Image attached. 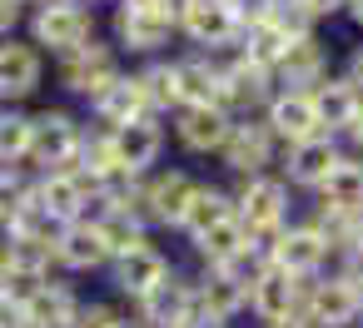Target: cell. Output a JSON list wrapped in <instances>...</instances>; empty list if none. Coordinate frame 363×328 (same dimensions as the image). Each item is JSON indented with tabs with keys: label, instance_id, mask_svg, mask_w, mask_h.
Returning <instances> with one entry per match:
<instances>
[{
	"label": "cell",
	"instance_id": "cell-44",
	"mask_svg": "<svg viewBox=\"0 0 363 328\" xmlns=\"http://www.w3.org/2000/svg\"><path fill=\"white\" fill-rule=\"evenodd\" d=\"M85 6H90V11H95V6H120V0H85Z\"/></svg>",
	"mask_w": 363,
	"mask_h": 328
},
{
	"label": "cell",
	"instance_id": "cell-11",
	"mask_svg": "<svg viewBox=\"0 0 363 328\" xmlns=\"http://www.w3.org/2000/svg\"><path fill=\"white\" fill-rule=\"evenodd\" d=\"M164 120H169L174 145H179L184 154H194V159H219L224 135H229V125H234V115H229L224 105H179V110L164 115Z\"/></svg>",
	"mask_w": 363,
	"mask_h": 328
},
{
	"label": "cell",
	"instance_id": "cell-32",
	"mask_svg": "<svg viewBox=\"0 0 363 328\" xmlns=\"http://www.w3.org/2000/svg\"><path fill=\"white\" fill-rule=\"evenodd\" d=\"M0 159H30V115L16 105L0 110Z\"/></svg>",
	"mask_w": 363,
	"mask_h": 328
},
{
	"label": "cell",
	"instance_id": "cell-13",
	"mask_svg": "<svg viewBox=\"0 0 363 328\" xmlns=\"http://www.w3.org/2000/svg\"><path fill=\"white\" fill-rule=\"evenodd\" d=\"M194 174L189 169H150L140 179V214L150 229H179V214L194 194Z\"/></svg>",
	"mask_w": 363,
	"mask_h": 328
},
{
	"label": "cell",
	"instance_id": "cell-26",
	"mask_svg": "<svg viewBox=\"0 0 363 328\" xmlns=\"http://www.w3.org/2000/svg\"><path fill=\"white\" fill-rule=\"evenodd\" d=\"M80 298H85V293H80L75 283H65V273H50V278H40V283L30 288L26 313H30L35 328H70Z\"/></svg>",
	"mask_w": 363,
	"mask_h": 328
},
{
	"label": "cell",
	"instance_id": "cell-15",
	"mask_svg": "<svg viewBox=\"0 0 363 328\" xmlns=\"http://www.w3.org/2000/svg\"><path fill=\"white\" fill-rule=\"evenodd\" d=\"M174 30L194 50H229L239 40V26H234V16H229L224 0H179Z\"/></svg>",
	"mask_w": 363,
	"mask_h": 328
},
{
	"label": "cell",
	"instance_id": "cell-7",
	"mask_svg": "<svg viewBox=\"0 0 363 328\" xmlns=\"http://www.w3.org/2000/svg\"><path fill=\"white\" fill-rule=\"evenodd\" d=\"M80 140H85V120L70 115L65 105H45V110L30 115V164H35V169L75 164Z\"/></svg>",
	"mask_w": 363,
	"mask_h": 328
},
{
	"label": "cell",
	"instance_id": "cell-43",
	"mask_svg": "<svg viewBox=\"0 0 363 328\" xmlns=\"http://www.w3.org/2000/svg\"><path fill=\"white\" fill-rule=\"evenodd\" d=\"M115 328H140V323H135L130 313H120V323H115Z\"/></svg>",
	"mask_w": 363,
	"mask_h": 328
},
{
	"label": "cell",
	"instance_id": "cell-22",
	"mask_svg": "<svg viewBox=\"0 0 363 328\" xmlns=\"http://www.w3.org/2000/svg\"><path fill=\"white\" fill-rule=\"evenodd\" d=\"M259 115H264V125L274 130L279 149H284V145H294V140L323 135V125H318V110H313V95H308V90H274V95H269V105H264Z\"/></svg>",
	"mask_w": 363,
	"mask_h": 328
},
{
	"label": "cell",
	"instance_id": "cell-5",
	"mask_svg": "<svg viewBox=\"0 0 363 328\" xmlns=\"http://www.w3.org/2000/svg\"><path fill=\"white\" fill-rule=\"evenodd\" d=\"M298 318H308L313 328H358L363 323V298H358V288L338 268H328V273L303 278Z\"/></svg>",
	"mask_w": 363,
	"mask_h": 328
},
{
	"label": "cell",
	"instance_id": "cell-35",
	"mask_svg": "<svg viewBox=\"0 0 363 328\" xmlns=\"http://www.w3.org/2000/svg\"><path fill=\"white\" fill-rule=\"evenodd\" d=\"M26 16H30V6H26V0H0V40H6V35H16V30L26 26Z\"/></svg>",
	"mask_w": 363,
	"mask_h": 328
},
{
	"label": "cell",
	"instance_id": "cell-33",
	"mask_svg": "<svg viewBox=\"0 0 363 328\" xmlns=\"http://www.w3.org/2000/svg\"><path fill=\"white\" fill-rule=\"evenodd\" d=\"M115 323H120V308L105 298H80V308L70 318V328H115Z\"/></svg>",
	"mask_w": 363,
	"mask_h": 328
},
{
	"label": "cell",
	"instance_id": "cell-17",
	"mask_svg": "<svg viewBox=\"0 0 363 328\" xmlns=\"http://www.w3.org/2000/svg\"><path fill=\"white\" fill-rule=\"evenodd\" d=\"M105 135H110V149H115L120 169H130V174H150V169H160L164 145H169V130H164L155 115H145V120H125V125H115V130H105Z\"/></svg>",
	"mask_w": 363,
	"mask_h": 328
},
{
	"label": "cell",
	"instance_id": "cell-25",
	"mask_svg": "<svg viewBox=\"0 0 363 328\" xmlns=\"http://www.w3.org/2000/svg\"><path fill=\"white\" fill-rule=\"evenodd\" d=\"M100 268H110V254H105V244H100L95 224H90V219L65 224V229H60V239H55V273L80 278V273H100Z\"/></svg>",
	"mask_w": 363,
	"mask_h": 328
},
{
	"label": "cell",
	"instance_id": "cell-42",
	"mask_svg": "<svg viewBox=\"0 0 363 328\" xmlns=\"http://www.w3.org/2000/svg\"><path fill=\"white\" fill-rule=\"evenodd\" d=\"M120 6H164V0H120Z\"/></svg>",
	"mask_w": 363,
	"mask_h": 328
},
{
	"label": "cell",
	"instance_id": "cell-38",
	"mask_svg": "<svg viewBox=\"0 0 363 328\" xmlns=\"http://www.w3.org/2000/svg\"><path fill=\"white\" fill-rule=\"evenodd\" d=\"M343 21H348L353 30H363V0H348V6H343Z\"/></svg>",
	"mask_w": 363,
	"mask_h": 328
},
{
	"label": "cell",
	"instance_id": "cell-36",
	"mask_svg": "<svg viewBox=\"0 0 363 328\" xmlns=\"http://www.w3.org/2000/svg\"><path fill=\"white\" fill-rule=\"evenodd\" d=\"M294 6H303V11H308V16H313V21L323 26V21L343 16V6H348V0H294Z\"/></svg>",
	"mask_w": 363,
	"mask_h": 328
},
{
	"label": "cell",
	"instance_id": "cell-37",
	"mask_svg": "<svg viewBox=\"0 0 363 328\" xmlns=\"http://www.w3.org/2000/svg\"><path fill=\"white\" fill-rule=\"evenodd\" d=\"M338 145H343V149H358V154H363V110L353 115V125L343 130V140H338Z\"/></svg>",
	"mask_w": 363,
	"mask_h": 328
},
{
	"label": "cell",
	"instance_id": "cell-27",
	"mask_svg": "<svg viewBox=\"0 0 363 328\" xmlns=\"http://www.w3.org/2000/svg\"><path fill=\"white\" fill-rule=\"evenodd\" d=\"M308 95H313V110H318L323 135L343 140V130H348V125H353V115L363 110V95H358L343 75H328V80H323V85H313Z\"/></svg>",
	"mask_w": 363,
	"mask_h": 328
},
{
	"label": "cell",
	"instance_id": "cell-1",
	"mask_svg": "<svg viewBox=\"0 0 363 328\" xmlns=\"http://www.w3.org/2000/svg\"><path fill=\"white\" fill-rule=\"evenodd\" d=\"M26 40L40 50V55H65L75 45H85L95 35V11L85 6V0H40V6H30L26 16Z\"/></svg>",
	"mask_w": 363,
	"mask_h": 328
},
{
	"label": "cell",
	"instance_id": "cell-3",
	"mask_svg": "<svg viewBox=\"0 0 363 328\" xmlns=\"http://www.w3.org/2000/svg\"><path fill=\"white\" fill-rule=\"evenodd\" d=\"M174 40H179L174 16L160 6H115V16H110V45L120 55L160 60V55H169Z\"/></svg>",
	"mask_w": 363,
	"mask_h": 328
},
{
	"label": "cell",
	"instance_id": "cell-14",
	"mask_svg": "<svg viewBox=\"0 0 363 328\" xmlns=\"http://www.w3.org/2000/svg\"><path fill=\"white\" fill-rule=\"evenodd\" d=\"M343 154V145L333 140V135H308V140H294V145H284L279 149V174H284V184L289 189H318L323 179H328V169H333V159Z\"/></svg>",
	"mask_w": 363,
	"mask_h": 328
},
{
	"label": "cell",
	"instance_id": "cell-31",
	"mask_svg": "<svg viewBox=\"0 0 363 328\" xmlns=\"http://www.w3.org/2000/svg\"><path fill=\"white\" fill-rule=\"evenodd\" d=\"M244 224L239 219H224V224H214V229H204L199 239H189V249H194V259L204 264V268H219V264H229V259H239V249H244Z\"/></svg>",
	"mask_w": 363,
	"mask_h": 328
},
{
	"label": "cell",
	"instance_id": "cell-21",
	"mask_svg": "<svg viewBox=\"0 0 363 328\" xmlns=\"http://www.w3.org/2000/svg\"><path fill=\"white\" fill-rule=\"evenodd\" d=\"M298 293H303V278H294V273L279 268V264H264V268L249 278V313H254L259 323L294 318V313H298Z\"/></svg>",
	"mask_w": 363,
	"mask_h": 328
},
{
	"label": "cell",
	"instance_id": "cell-20",
	"mask_svg": "<svg viewBox=\"0 0 363 328\" xmlns=\"http://www.w3.org/2000/svg\"><path fill=\"white\" fill-rule=\"evenodd\" d=\"M35 199L60 219V224H75L85 219L90 199H95V184L75 169V164H60V169H40L35 174Z\"/></svg>",
	"mask_w": 363,
	"mask_h": 328
},
{
	"label": "cell",
	"instance_id": "cell-6",
	"mask_svg": "<svg viewBox=\"0 0 363 328\" xmlns=\"http://www.w3.org/2000/svg\"><path fill=\"white\" fill-rule=\"evenodd\" d=\"M219 60V105L229 115H259L274 95V75L264 65H254L249 55H239L234 45L229 50H209Z\"/></svg>",
	"mask_w": 363,
	"mask_h": 328
},
{
	"label": "cell",
	"instance_id": "cell-30",
	"mask_svg": "<svg viewBox=\"0 0 363 328\" xmlns=\"http://www.w3.org/2000/svg\"><path fill=\"white\" fill-rule=\"evenodd\" d=\"M289 45H294V35L279 26V16H274V11H269L264 21L244 26V30H239V40H234V50H239V55H249V60H254V65H264V70H274V60H279Z\"/></svg>",
	"mask_w": 363,
	"mask_h": 328
},
{
	"label": "cell",
	"instance_id": "cell-45",
	"mask_svg": "<svg viewBox=\"0 0 363 328\" xmlns=\"http://www.w3.org/2000/svg\"><path fill=\"white\" fill-rule=\"evenodd\" d=\"M6 105H11V100H6V95H0V110H6Z\"/></svg>",
	"mask_w": 363,
	"mask_h": 328
},
{
	"label": "cell",
	"instance_id": "cell-40",
	"mask_svg": "<svg viewBox=\"0 0 363 328\" xmlns=\"http://www.w3.org/2000/svg\"><path fill=\"white\" fill-rule=\"evenodd\" d=\"M259 328H313V323H308V318H298V313H294V318H279V323H259Z\"/></svg>",
	"mask_w": 363,
	"mask_h": 328
},
{
	"label": "cell",
	"instance_id": "cell-28",
	"mask_svg": "<svg viewBox=\"0 0 363 328\" xmlns=\"http://www.w3.org/2000/svg\"><path fill=\"white\" fill-rule=\"evenodd\" d=\"M224 219H234V194L219 189V184H209V179H199L194 194H189V204H184V214H179V229H174V234L199 239L204 229H214V224H224Z\"/></svg>",
	"mask_w": 363,
	"mask_h": 328
},
{
	"label": "cell",
	"instance_id": "cell-12",
	"mask_svg": "<svg viewBox=\"0 0 363 328\" xmlns=\"http://www.w3.org/2000/svg\"><path fill=\"white\" fill-rule=\"evenodd\" d=\"M274 264L289 268L294 278H313V273H328L338 264L333 244L308 224V219H289L279 234H274Z\"/></svg>",
	"mask_w": 363,
	"mask_h": 328
},
{
	"label": "cell",
	"instance_id": "cell-4",
	"mask_svg": "<svg viewBox=\"0 0 363 328\" xmlns=\"http://www.w3.org/2000/svg\"><path fill=\"white\" fill-rule=\"evenodd\" d=\"M120 70H125V55H120L110 40H100V35H90L85 45L55 55V80H60V90L75 95V100H85V105H90Z\"/></svg>",
	"mask_w": 363,
	"mask_h": 328
},
{
	"label": "cell",
	"instance_id": "cell-34",
	"mask_svg": "<svg viewBox=\"0 0 363 328\" xmlns=\"http://www.w3.org/2000/svg\"><path fill=\"white\" fill-rule=\"evenodd\" d=\"M224 6H229V16H234V26L244 30V26H254V21H264L274 6H279V0H224Z\"/></svg>",
	"mask_w": 363,
	"mask_h": 328
},
{
	"label": "cell",
	"instance_id": "cell-39",
	"mask_svg": "<svg viewBox=\"0 0 363 328\" xmlns=\"http://www.w3.org/2000/svg\"><path fill=\"white\" fill-rule=\"evenodd\" d=\"M6 278H11V244L0 234V288H6Z\"/></svg>",
	"mask_w": 363,
	"mask_h": 328
},
{
	"label": "cell",
	"instance_id": "cell-16",
	"mask_svg": "<svg viewBox=\"0 0 363 328\" xmlns=\"http://www.w3.org/2000/svg\"><path fill=\"white\" fill-rule=\"evenodd\" d=\"M274 90H313L333 75V50L323 45V35H298L279 60H274Z\"/></svg>",
	"mask_w": 363,
	"mask_h": 328
},
{
	"label": "cell",
	"instance_id": "cell-8",
	"mask_svg": "<svg viewBox=\"0 0 363 328\" xmlns=\"http://www.w3.org/2000/svg\"><path fill=\"white\" fill-rule=\"evenodd\" d=\"M219 164L234 174V179H249V174H269L279 164V140L274 130L264 125V115H234L229 135H224V149H219Z\"/></svg>",
	"mask_w": 363,
	"mask_h": 328
},
{
	"label": "cell",
	"instance_id": "cell-41",
	"mask_svg": "<svg viewBox=\"0 0 363 328\" xmlns=\"http://www.w3.org/2000/svg\"><path fill=\"white\" fill-rule=\"evenodd\" d=\"M348 249H363V209H358V219H353V244Z\"/></svg>",
	"mask_w": 363,
	"mask_h": 328
},
{
	"label": "cell",
	"instance_id": "cell-23",
	"mask_svg": "<svg viewBox=\"0 0 363 328\" xmlns=\"http://www.w3.org/2000/svg\"><path fill=\"white\" fill-rule=\"evenodd\" d=\"M40 85H45V55L30 40L6 35L0 40V95L16 105V100H30Z\"/></svg>",
	"mask_w": 363,
	"mask_h": 328
},
{
	"label": "cell",
	"instance_id": "cell-10",
	"mask_svg": "<svg viewBox=\"0 0 363 328\" xmlns=\"http://www.w3.org/2000/svg\"><path fill=\"white\" fill-rule=\"evenodd\" d=\"M135 323L140 328H194V273H179L169 268L145 298L130 303Z\"/></svg>",
	"mask_w": 363,
	"mask_h": 328
},
{
	"label": "cell",
	"instance_id": "cell-24",
	"mask_svg": "<svg viewBox=\"0 0 363 328\" xmlns=\"http://www.w3.org/2000/svg\"><path fill=\"white\" fill-rule=\"evenodd\" d=\"M169 80H174V110L179 105H219V60L209 50L169 55Z\"/></svg>",
	"mask_w": 363,
	"mask_h": 328
},
{
	"label": "cell",
	"instance_id": "cell-29",
	"mask_svg": "<svg viewBox=\"0 0 363 328\" xmlns=\"http://www.w3.org/2000/svg\"><path fill=\"white\" fill-rule=\"evenodd\" d=\"M318 204H338V209H363V154L343 149L328 169V179L313 189Z\"/></svg>",
	"mask_w": 363,
	"mask_h": 328
},
{
	"label": "cell",
	"instance_id": "cell-19",
	"mask_svg": "<svg viewBox=\"0 0 363 328\" xmlns=\"http://www.w3.org/2000/svg\"><path fill=\"white\" fill-rule=\"evenodd\" d=\"M145 115H155V105H150V95H145V85H140V70H120V75L90 100V125H100V130H115V125L145 120ZM155 120H160V115H155Z\"/></svg>",
	"mask_w": 363,
	"mask_h": 328
},
{
	"label": "cell",
	"instance_id": "cell-18",
	"mask_svg": "<svg viewBox=\"0 0 363 328\" xmlns=\"http://www.w3.org/2000/svg\"><path fill=\"white\" fill-rule=\"evenodd\" d=\"M169 268H174V264H169V254H164L155 239H145V244L125 249L120 259H110V268H105V273H110V288H115L120 298H130V303H135V298H145V293H150Z\"/></svg>",
	"mask_w": 363,
	"mask_h": 328
},
{
	"label": "cell",
	"instance_id": "cell-9",
	"mask_svg": "<svg viewBox=\"0 0 363 328\" xmlns=\"http://www.w3.org/2000/svg\"><path fill=\"white\" fill-rule=\"evenodd\" d=\"M239 313H249V283L234 278L229 268H204L194 273V328H229Z\"/></svg>",
	"mask_w": 363,
	"mask_h": 328
},
{
	"label": "cell",
	"instance_id": "cell-2",
	"mask_svg": "<svg viewBox=\"0 0 363 328\" xmlns=\"http://www.w3.org/2000/svg\"><path fill=\"white\" fill-rule=\"evenodd\" d=\"M229 194H234V219L244 224V234H279L294 219V189L284 184L279 169L234 179Z\"/></svg>",
	"mask_w": 363,
	"mask_h": 328
}]
</instances>
